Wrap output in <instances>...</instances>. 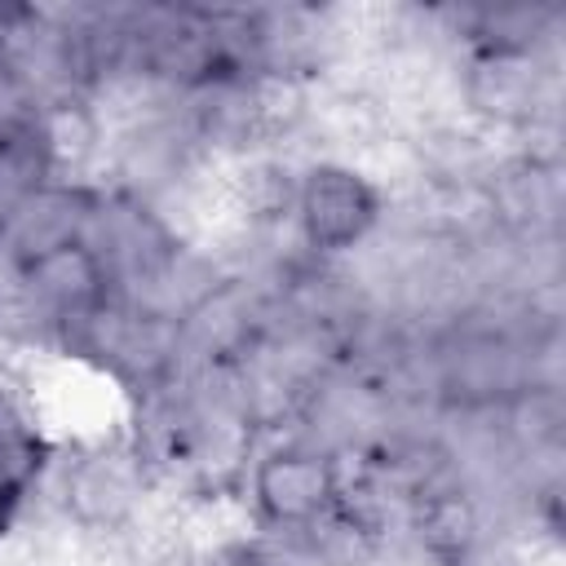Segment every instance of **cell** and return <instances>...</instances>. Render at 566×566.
<instances>
[{"mask_svg": "<svg viewBox=\"0 0 566 566\" xmlns=\"http://www.w3.org/2000/svg\"><path fill=\"white\" fill-rule=\"evenodd\" d=\"M385 217V195L340 159H314L296 190V230L310 252H349Z\"/></svg>", "mask_w": 566, "mask_h": 566, "instance_id": "cell-1", "label": "cell"}, {"mask_svg": "<svg viewBox=\"0 0 566 566\" xmlns=\"http://www.w3.org/2000/svg\"><path fill=\"white\" fill-rule=\"evenodd\" d=\"M336 482H340V464L332 455L314 447H283L256 464L252 495L261 517H270L274 526H305L332 509Z\"/></svg>", "mask_w": 566, "mask_h": 566, "instance_id": "cell-2", "label": "cell"}, {"mask_svg": "<svg viewBox=\"0 0 566 566\" xmlns=\"http://www.w3.org/2000/svg\"><path fill=\"white\" fill-rule=\"evenodd\" d=\"M84 212H88V199L71 186H40L31 190L27 199H18L0 226V239L22 256V261H35L40 252L49 248H62V243H75L80 239V226H84Z\"/></svg>", "mask_w": 566, "mask_h": 566, "instance_id": "cell-3", "label": "cell"}]
</instances>
